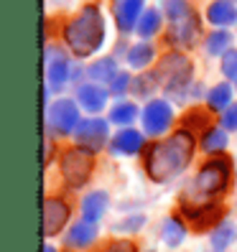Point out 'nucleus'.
Here are the masks:
<instances>
[{"mask_svg":"<svg viewBox=\"0 0 237 252\" xmlns=\"http://www.w3.org/2000/svg\"><path fill=\"white\" fill-rule=\"evenodd\" d=\"M235 92H237V79H235Z\"/></svg>","mask_w":237,"mask_h":252,"instance_id":"4c0bfd02","label":"nucleus"},{"mask_svg":"<svg viewBox=\"0 0 237 252\" xmlns=\"http://www.w3.org/2000/svg\"><path fill=\"white\" fill-rule=\"evenodd\" d=\"M79 123H82V115H79L77 99L62 97L46 107V132H51V135H74Z\"/></svg>","mask_w":237,"mask_h":252,"instance_id":"423d86ee","label":"nucleus"},{"mask_svg":"<svg viewBox=\"0 0 237 252\" xmlns=\"http://www.w3.org/2000/svg\"><path fill=\"white\" fill-rule=\"evenodd\" d=\"M156 74L161 79V87L164 92L176 99L184 102V97H189V84L194 82V64L189 62V56L184 54H166L161 59V64L156 66Z\"/></svg>","mask_w":237,"mask_h":252,"instance_id":"7ed1b4c3","label":"nucleus"},{"mask_svg":"<svg viewBox=\"0 0 237 252\" xmlns=\"http://www.w3.org/2000/svg\"><path fill=\"white\" fill-rule=\"evenodd\" d=\"M138 115H140V110H138L135 102H130V99H120L117 105H112V110H110V115H107V120H110L112 125L130 127L133 123L138 120Z\"/></svg>","mask_w":237,"mask_h":252,"instance_id":"4be33fe9","label":"nucleus"},{"mask_svg":"<svg viewBox=\"0 0 237 252\" xmlns=\"http://www.w3.org/2000/svg\"><path fill=\"white\" fill-rule=\"evenodd\" d=\"M232 97H235V87L230 82H219V84H214L212 90L206 92V105H209V110L225 112L227 107L235 105Z\"/></svg>","mask_w":237,"mask_h":252,"instance_id":"412c9836","label":"nucleus"},{"mask_svg":"<svg viewBox=\"0 0 237 252\" xmlns=\"http://www.w3.org/2000/svg\"><path fill=\"white\" fill-rule=\"evenodd\" d=\"M77 105L84 110V112H90L92 117L97 112H102L107 107V99H110V90L107 87H102V84H95V82H87V84H79L77 87Z\"/></svg>","mask_w":237,"mask_h":252,"instance_id":"f8f14e48","label":"nucleus"},{"mask_svg":"<svg viewBox=\"0 0 237 252\" xmlns=\"http://www.w3.org/2000/svg\"><path fill=\"white\" fill-rule=\"evenodd\" d=\"M219 127H225L227 132H235L237 130V102L232 107H227L225 112H222V117H219Z\"/></svg>","mask_w":237,"mask_h":252,"instance_id":"72a5a7b5","label":"nucleus"},{"mask_svg":"<svg viewBox=\"0 0 237 252\" xmlns=\"http://www.w3.org/2000/svg\"><path fill=\"white\" fill-rule=\"evenodd\" d=\"M130 87H133V77H130V71H120L117 77L110 82V94H115V97H123L125 92H130Z\"/></svg>","mask_w":237,"mask_h":252,"instance_id":"7c9ffc66","label":"nucleus"},{"mask_svg":"<svg viewBox=\"0 0 237 252\" xmlns=\"http://www.w3.org/2000/svg\"><path fill=\"white\" fill-rule=\"evenodd\" d=\"M197 38H199V18H197V13H191V16L171 23L169 33H166V41L173 43V46H181V49L194 46Z\"/></svg>","mask_w":237,"mask_h":252,"instance_id":"ddd939ff","label":"nucleus"},{"mask_svg":"<svg viewBox=\"0 0 237 252\" xmlns=\"http://www.w3.org/2000/svg\"><path fill=\"white\" fill-rule=\"evenodd\" d=\"M232 3H237V0H232Z\"/></svg>","mask_w":237,"mask_h":252,"instance_id":"58836bf2","label":"nucleus"},{"mask_svg":"<svg viewBox=\"0 0 237 252\" xmlns=\"http://www.w3.org/2000/svg\"><path fill=\"white\" fill-rule=\"evenodd\" d=\"M125 59H128V64L133 69H145L156 59V49H153L151 41H138V43H133V46L128 49Z\"/></svg>","mask_w":237,"mask_h":252,"instance_id":"393cba45","label":"nucleus"},{"mask_svg":"<svg viewBox=\"0 0 237 252\" xmlns=\"http://www.w3.org/2000/svg\"><path fill=\"white\" fill-rule=\"evenodd\" d=\"M161 13H164V18L176 23V21H181L186 16H191V5H189V0H164L161 3Z\"/></svg>","mask_w":237,"mask_h":252,"instance_id":"c85d7f7f","label":"nucleus"},{"mask_svg":"<svg viewBox=\"0 0 237 252\" xmlns=\"http://www.w3.org/2000/svg\"><path fill=\"white\" fill-rule=\"evenodd\" d=\"M74 140H77L79 148H84V151L90 153H97L102 151L112 138H110V120H105V117H82L79 127L74 130Z\"/></svg>","mask_w":237,"mask_h":252,"instance_id":"6e6552de","label":"nucleus"},{"mask_svg":"<svg viewBox=\"0 0 237 252\" xmlns=\"http://www.w3.org/2000/svg\"><path fill=\"white\" fill-rule=\"evenodd\" d=\"M69 217H71V206L59 196H49L43 201V237H56L67 227Z\"/></svg>","mask_w":237,"mask_h":252,"instance_id":"9b49d317","label":"nucleus"},{"mask_svg":"<svg viewBox=\"0 0 237 252\" xmlns=\"http://www.w3.org/2000/svg\"><path fill=\"white\" fill-rule=\"evenodd\" d=\"M43 64H46V87L51 92H62V87L71 82V62L67 51L56 43H46Z\"/></svg>","mask_w":237,"mask_h":252,"instance_id":"0eeeda50","label":"nucleus"},{"mask_svg":"<svg viewBox=\"0 0 237 252\" xmlns=\"http://www.w3.org/2000/svg\"><path fill=\"white\" fill-rule=\"evenodd\" d=\"M199 145H202L204 153H209L214 158L219 153H225V148L230 145V132L225 127H209V130H204Z\"/></svg>","mask_w":237,"mask_h":252,"instance_id":"aec40b11","label":"nucleus"},{"mask_svg":"<svg viewBox=\"0 0 237 252\" xmlns=\"http://www.w3.org/2000/svg\"><path fill=\"white\" fill-rule=\"evenodd\" d=\"M206 123H209V117H206V112L204 110H191V112H186V117H184V130H194V127H206ZM209 130V127H206Z\"/></svg>","mask_w":237,"mask_h":252,"instance_id":"2f4dec72","label":"nucleus"},{"mask_svg":"<svg viewBox=\"0 0 237 252\" xmlns=\"http://www.w3.org/2000/svg\"><path fill=\"white\" fill-rule=\"evenodd\" d=\"M107 206H110L107 191H102V189L90 191V194L82 199V219H90V221H95V224H97V221L105 217Z\"/></svg>","mask_w":237,"mask_h":252,"instance_id":"a211bd4d","label":"nucleus"},{"mask_svg":"<svg viewBox=\"0 0 237 252\" xmlns=\"http://www.w3.org/2000/svg\"><path fill=\"white\" fill-rule=\"evenodd\" d=\"M143 132L145 135H164V132L173 125V107L166 99H148V105L143 107Z\"/></svg>","mask_w":237,"mask_h":252,"instance_id":"9d476101","label":"nucleus"},{"mask_svg":"<svg viewBox=\"0 0 237 252\" xmlns=\"http://www.w3.org/2000/svg\"><path fill=\"white\" fill-rule=\"evenodd\" d=\"M194 132L189 130H176L173 135L156 140L145 148L143 153V163H145V173L148 179L156 184H164L176 179L179 173H184V168L191 163L194 158Z\"/></svg>","mask_w":237,"mask_h":252,"instance_id":"f257e3e1","label":"nucleus"},{"mask_svg":"<svg viewBox=\"0 0 237 252\" xmlns=\"http://www.w3.org/2000/svg\"><path fill=\"white\" fill-rule=\"evenodd\" d=\"M59 168H62V176L69 189H82L95 171V153L84 151L79 145L67 148L59 156Z\"/></svg>","mask_w":237,"mask_h":252,"instance_id":"39448f33","label":"nucleus"},{"mask_svg":"<svg viewBox=\"0 0 237 252\" xmlns=\"http://www.w3.org/2000/svg\"><path fill=\"white\" fill-rule=\"evenodd\" d=\"M181 217L189 221L197 232L204 229H217L225 221V209L217 201H206V204H189L181 199Z\"/></svg>","mask_w":237,"mask_h":252,"instance_id":"1a4fd4ad","label":"nucleus"},{"mask_svg":"<svg viewBox=\"0 0 237 252\" xmlns=\"http://www.w3.org/2000/svg\"><path fill=\"white\" fill-rule=\"evenodd\" d=\"M161 26H164V13H161L158 8H145V13L138 21L135 33H138L140 41H148V38H153L161 31Z\"/></svg>","mask_w":237,"mask_h":252,"instance_id":"5701e85b","label":"nucleus"},{"mask_svg":"<svg viewBox=\"0 0 237 252\" xmlns=\"http://www.w3.org/2000/svg\"><path fill=\"white\" fill-rule=\"evenodd\" d=\"M212 247H214V252H225L235 240H237V227L232 224V221H222V224L217 227V229H212Z\"/></svg>","mask_w":237,"mask_h":252,"instance_id":"bb28decb","label":"nucleus"},{"mask_svg":"<svg viewBox=\"0 0 237 252\" xmlns=\"http://www.w3.org/2000/svg\"><path fill=\"white\" fill-rule=\"evenodd\" d=\"M64 43L74 56H92L105 43V16L97 3L84 5L77 16L64 26Z\"/></svg>","mask_w":237,"mask_h":252,"instance_id":"f03ea898","label":"nucleus"},{"mask_svg":"<svg viewBox=\"0 0 237 252\" xmlns=\"http://www.w3.org/2000/svg\"><path fill=\"white\" fill-rule=\"evenodd\" d=\"M161 237H164L166 247H179L184 240H186V227L179 217H169L161 227Z\"/></svg>","mask_w":237,"mask_h":252,"instance_id":"a878e982","label":"nucleus"},{"mask_svg":"<svg viewBox=\"0 0 237 252\" xmlns=\"http://www.w3.org/2000/svg\"><path fill=\"white\" fill-rule=\"evenodd\" d=\"M143 13V0H115V23L123 33L135 31Z\"/></svg>","mask_w":237,"mask_h":252,"instance_id":"2eb2a0df","label":"nucleus"},{"mask_svg":"<svg viewBox=\"0 0 237 252\" xmlns=\"http://www.w3.org/2000/svg\"><path fill=\"white\" fill-rule=\"evenodd\" d=\"M100 252H138V247H135V242H130V240H112Z\"/></svg>","mask_w":237,"mask_h":252,"instance_id":"f704fd0d","label":"nucleus"},{"mask_svg":"<svg viewBox=\"0 0 237 252\" xmlns=\"http://www.w3.org/2000/svg\"><path fill=\"white\" fill-rule=\"evenodd\" d=\"M97 234H100V229H97L95 221L79 219V221H74V224L69 227L64 242H67V247H71V250H84V247H92V245L97 242Z\"/></svg>","mask_w":237,"mask_h":252,"instance_id":"dca6fc26","label":"nucleus"},{"mask_svg":"<svg viewBox=\"0 0 237 252\" xmlns=\"http://www.w3.org/2000/svg\"><path fill=\"white\" fill-rule=\"evenodd\" d=\"M232 49V33L227 28H214L209 36H204V51L209 56H225Z\"/></svg>","mask_w":237,"mask_h":252,"instance_id":"b1692460","label":"nucleus"},{"mask_svg":"<svg viewBox=\"0 0 237 252\" xmlns=\"http://www.w3.org/2000/svg\"><path fill=\"white\" fill-rule=\"evenodd\" d=\"M232 181V160L227 156H214L199 168L194 189L202 196H219L230 189Z\"/></svg>","mask_w":237,"mask_h":252,"instance_id":"20e7f679","label":"nucleus"},{"mask_svg":"<svg viewBox=\"0 0 237 252\" xmlns=\"http://www.w3.org/2000/svg\"><path fill=\"white\" fill-rule=\"evenodd\" d=\"M43 252H59V250H56L54 245H49V242H46V245H43Z\"/></svg>","mask_w":237,"mask_h":252,"instance_id":"e433bc0d","label":"nucleus"},{"mask_svg":"<svg viewBox=\"0 0 237 252\" xmlns=\"http://www.w3.org/2000/svg\"><path fill=\"white\" fill-rule=\"evenodd\" d=\"M120 74V69H117V62L112 56H102L97 59V62H92L90 66H87V77H90L95 84H102V87H110V82Z\"/></svg>","mask_w":237,"mask_h":252,"instance_id":"6ab92c4d","label":"nucleus"},{"mask_svg":"<svg viewBox=\"0 0 237 252\" xmlns=\"http://www.w3.org/2000/svg\"><path fill=\"white\" fill-rule=\"evenodd\" d=\"M43 145H46V153H43V163H49L51 156H54V138H51V132H46V138H43Z\"/></svg>","mask_w":237,"mask_h":252,"instance_id":"c9c22d12","label":"nucleus"},{"mask_svg":"<svg viewBox=\"0 0 237 252\" xmlns=\"http://www.w3.org/2000/svg\"><path fill=\"white\" fill-rule=\"evenodd\" d=\"M145 224V217L143 214H133V217H125L115 224V232H138L140 227Z\"/></svg>","mask_w":237,"mask_h":252,"instance_id":"473e14b6","label":"nucleus"},{"mask_svg":"<svg viewBox=\"0 0 237 252\" xmlns=\"http://www.w3.org/2000/svg\"><path fill=\"white\" fill-rule=\"evenodd\" d=\"M158 87H161V79H158V74H156V69H153V71L140 74V77H133L130 92L135 94V97H151Z\"/></svg>","mask_w":237,"mask_h":252,"instance_id":"cd10ccee","label":"nucleus"},{"mask_svg":"<svg viewBox=\"0 0 237 252\" xmlns=\"http://www.w3.org/2000/svg\"><path fill=\"white\" fill-rule=\"evenodd\" d=\"M145 145L143 132L135 127H120L110 140V151L115 156H138Z\"/></svg>","mask_w":237,"mask_h":252,"instance_id":"4468645a","label":"nucleus"},{"mask_svg":"<svg viewBox=\"0 0 237 252\" xmlns=\"http://www.w3.org/2000/svg\"><path fill=\"white\" fill-rule=\"evenodd\" d=\"M222 77H225L227 82H235L237 79V49H230L225 56H222Z\"/></svg>","mask_w":237,"mask_h":252,"instance_id":"c756f323","label":"nucleus"},{"mask_svg":"<svg viewBox=\"0 0 237 252\" xmlns=\"http://www.w3.org/2000/svg\"><path fill=\"white\" fill-rule=\"evenodd\" d=\"M206 21L214 28H227L237 23V5L232 0H214L206 5Z\"/></svg>","mask_w":237,"mask_h":252,"instance_id":"f3484780","label":"nucleus"}]
</instances>
